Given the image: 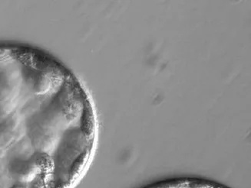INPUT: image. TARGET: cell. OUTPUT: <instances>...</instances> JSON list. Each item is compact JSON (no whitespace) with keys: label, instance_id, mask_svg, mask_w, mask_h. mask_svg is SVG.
<instances>
[{"label":"cell","instance_id":"obj_2","mask_svg":"<svg viewBox=\"0 0 251 188\" xmlns=\"http://www.w3.org/2000/svg\"><path fill=\"white\" fill-rule=\"evenodd\" d=\"M143 188H230L226 185L198 178H178L151 184Z\"/></svg>","mask_w":251,"mask_h":188},{"label":"cell","instance_id":"obj_1","mask_svg":"<svg viewBox=\"0 0 251 188\" xmlns=\"http://www.w3.org/2000/svg\"><path fill=\"white\" fill-rule=\"evenodd\" d=\"M97 139L94 104L71 70L43 50L0 44V188H74Z\"/></svg>","mask_w":251,"mask_h":188}]
</instances>
